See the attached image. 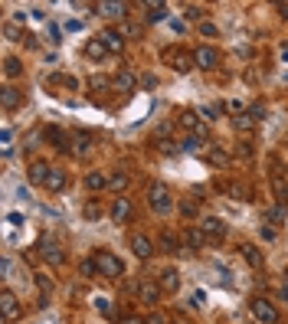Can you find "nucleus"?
<instances>
[{
  "instance_id": "f257e3e1",
  "label": "nucleus",
  "mask_w": 288,
  "mask_h": 324,
  "mask_svg": "<svg viewBox=\"0 0 288 324\" xmlns=\"http://www.w3.org/2000/svg\"><path fill=\"white\" fill-rule=\"evenodd\" d=\"M148 203H151V210H154L157 216H167V213L174 210V200H170V190L164 187V183H154V187L148 190Z\"/></svg>"
},
{
  "instance_id": "f03ea898",
  "label": "nucleus",
  "mask_w": 288,
  "mask_h": 324,
  "mask_svg": "<svg viewBox=\"0 0 288 324\" xmlns=\"http://www.w3.org/2000/svg\"><path fill=\"white\" fill-rule=\"evenodd\" d=\"M92 259H95V265H99V275H105V279H118V275L125 272V265H121V259L115 256V252L99 249Z\"/></svg>"
},
{
  "instance_id": "7ed1b4c3",
  "label": "nucleus",
  "mask_w": 288,
  "mask_h": 324,
  "mask_svg": "<svg viewBox=\"0 0 288 324\" xmlns=\"http://www.w3.org/2000/svg\"><path fill=\"white\" fill-rule=\"evenodd\" d=\"M249 314H252L259 324H278V311H275V308H272L265 298H252V301H249Z\"/></svg>"
},
{
  "instance_id": "20e7f679",
  "label": "nucleus",
  "mask_w": 288,
  "mask_h": 324,
  "mask_svg": "<svg viewBox=\"0 0 288 324\" xmlns=\"http://www.w3.org/2000/svg\"><path fill=\"white\" fill-rule=\"evenodd\" d=\"M39 256L50 262V265H63L66 262V252L59 249V243H53V239H39Z\"/></svg>"
},
{
  "instance_id": "39448f33",
  "label": "nucleus",
  "mask_w": 288,
  "mask_h": 324,
  "mask_svg": "<svg viewBox=\"0 0 288 324\" xmlns=\"http://www.w3.org/2000/svg\"><path fill=\"white\" fill-rule=\"evenodd\" d=\"M194 63L200 69H216L219 66V53L213 50V46H197V50H194Z\"/></svg>"
},
{
  "instance_id": "423d86ee",
  "label": "nucleus",
  "mask_w": 288,
  "mask_h": 324,
  "mask_svg": "<svg viewBox=\"0 0 288 324\" xmlns=\"http://www.w3.org/2000/svg\"><path fill=\"white\" fill-rule=\"evenodd\" d=\"M0 311H4L7 321L20 318V301H17V295H13L10 288H4V292H0Z\"/></svg>"
},
{
  "instance_id": "0eeeda50",
  "label": "nucleus",
  "mask_w": 288,
  "mask_h": 324,
  "mask_svg": "<svg viewBox=\"0 0 288 324\" xmlns=\"http://www.w3.org/2000/svg\"><path fill=\"white\" fill-rule=\"evenodd\" d=\"M161 292H164V288L154 285V282H141V285H138V301H141V305H151V308H154L157 301H161Z\"/></svg>"
},
{
  "instance_id": "6e6552de",
  "label": "nucleus",
  "mask_w": 288,
  "mask_h": 324,
  "mask_svg": "<svg viewBox=\"0 0 288 324\" xmlns=\"http://www.w3.org/2000/svg\"><path fill=\"white\" fill-rule=\"evenodd\" d=\"M183 243H187V249H207V233L200 226H190V229H183Z\"/></svg>"
},
{
  "instance_id": "1a4fd4ad",
  "label": "nucleus",
  "mask_w": 288,
  "mask_h": 324,
  "mask_svg": "<svg viewBox=\"0 0 288 324\" xmlns=\"http://www.w3.org/2000/svg\"><path fill=\"white\" fill-rule=\"evenodd\" d=\"M134 85H138V79H134V72H128V69H121V72L112 79L115 92H134Z\"/></svg>"
},
{
  "instance_id": "9d476101",
  "label": "nucleus",
  "mask_w": 288,
  "mask_h": 324,
  "mask_svg": "<svg viewBox=\"0 0 288 324\" xmlns=\"http://www.w3.org/2000/svg\"><path fill=\"white\" fill-rule=\"evenodd\" d=\"M180 125L187 128L190 134H197V137H203V131H207V125L200 121V115H197V112H183L180 115Z\"/></svg>"
},
{
  "instance_id": "9b49d317",
  "label": "nucleus",
  "mask_w": 288,
  "mask_h": 324,
  "mask_svg": "<svg viewBox=\"0 0 288 324\" xmlns=\"http://www.w3.org/2000/svg\"><path fill=\"white\" fill-rule=\"evenodd\" d=\"M200 229L207 233V236H213V239H223V236H226V223H223L219 216H207V219L200 223Z\"/></svg>"
},
{
  "instance_id": "f8f14e48",
  "label": "nucleus",
  "mask_w": 288,
  "mask_h": 324,
  "mask_svg": "<svg viewBox=\"0 0 288 324\" xmlns=\"http://www.w3.org/2000/svg\"><path fill=\"white\" fill-rule=\"evenodd\" d=\"M99 39L105 43V50H108V53H121V50H125V36H121L118 30H105Z\"/></svg>"
},
{
  "instance_id": "ddd939ff",
  "label": "nucleus",
  "mask_w": 288,
  "mask_h": 324,
  "mask_svg": "<svg viewBox=\"0 0 288 324\" xmlns=\"http://www.w3.org/2000/svg\"><path fill=\"white\" fill-rule=\"evenodd\" d=\"M167 59H170V69H177V72H190L197 66L190 53H167Z\"/></svg>"
},
{
  "instance_id": "4468645a",
  "label": "nucleus",
  "mask_w": 288,
  "mask_h": 324,
  "mask_svg": "<svg viewBox=\"0 0 288 324\" xmlns=\"http://www.w3.org/2000/svg\"><path fill=\"white\" fill-rule=\"evenodd\" d=\"M128 216H131V200L118 197V200H115V206H112V219H115V223H125Z\"/></svg>"
},
{
  "instance_id": "2eb2a0df",
  "label": "nucleus",
  "mask_w": 288,
  "mask_h": 324,
  "mask_svg": "<svg viewBox=\"0 0 288 324\" xmlns=\"http://www.w3.org/2000/svg\"><path fill=\"white\" fill-rule=\"evenodd\" d=\"M95 10L105 13V17H125L128 7H125V4H118V0H102V4H95Z\"/></svg>"
},
{
  "instance_id": "dca6fc26",
  "label": "nucleus",
  "mask_w": 288,
  "mask_h": 324,
  "mask_svg": "<svg viewBox=\"0 0 288 324\" xmlns=\"http://www.w3.org/2000/svg\"><path fill=\"white\" fill-rule=\"evenodd\" d=\"M131 249H134V256H138V259H151L154 246H151V239H148V236H141V233H138V236L131 239Z\"/></svg>"
},
{
  "instance_id": "f3484780",
  "label": "nucleus",
  "mask_w": 288,
  "mask_h": 324,
  "mask_svg": "<svg viewBox=\"0 0 288 324\" xmlns=\"http://www.w3.org/2000/svg\"><path fill=\"white\" fill-rule=\"evenodd\" d=\"M161 288L164 292H177V288H180V272H177V268H164L161 272Z\"/></svg>"
},
{
  "instance_id": "a211bd4d",
  "label": "nucleus",
  "mask_w": 288,
  "mask_h": 324,
  "mask_svg": "<svg viewBox=\"0 0 288 324\" xmlns=\"http://www.w3.org/2000/svg\"><path fill=\"white\" fill-rule=\"evenodd\" d=\"M272 194H275V200L282 206L288 203V180H285L282 174H272Z\"/></svg>"
},
{
  "instance_id": "6ab92c4d",
  "label": "nucleus",
  "mask_w": 288,
  "mask_h": 324,
  "mask_svg": "<svg viewBox=\"0 0 288 324\" xmlns=\"http://www.w3.org/2000/svg\"><path fill=\"white\" fill-rule=\"evenodd\" d=\"M0 102H4V108H7V112H13V108H20V102H23V95H20V92H17V88H13V85H7L4 92H0Z\"/></svg>"
},
{
  "instance_id": "aec40b11",
  "label": "nucleus",
  "mask_w": 288,
  "mask_h": 324,
  "mask_svg": "<svg viewBox=\"0 0 288 324\" xmlns=\"http://www.w3.org/2000/svg\"><path fill=\"white\" fill-rule=\"evenodd\" d=\"M46 190H50V194H59V190H66V170L53 167V170H50V180H46Z\"/></svg>"
},
{
  "instance_id": "412c9836",
  "label": "nucleus",
  "mask_w": 288,
  "mask_h": 324,
  "mask_svg": "<svg viewBox=\"0 0 288 324\" xmlns=\"http://www.w3.org/2000/svg\"><path fill=\"white\" fill-rule=\"evenodd\" d=\"M144 10H148V20H151V23L167 20V4H144Z\"/></svg>"
},
{
  "instance_id": "4be33fe9",
  "label": "nucleus",
  "mask_w": 288,
  "mask_h": 324,
  "mask_svg": "<svg viewBox=\"0 0 288 324\" xmlns=\"http://www.w3.org/2000/svg\"><path fill=\"white\" fill-rule=\"evenodd\" d=\"M50 170H53V167H46V164H33V167H30V180L39 183V187H46V180H50Z\"/></svg>"
},
{
  "instance_id": "5701e85b",
  "label": "nucleus",
  "mask_w": 288,
  "mask_h": 324,
  "mask_svg": "<svg viewBox=\"0 0 288 324\" xmlns=\"http://www.w3.org/2000/svg\"><path fill=\"white\" fill-rule=\"evenodd\" d=\"M207 148V141H203V137H197V134H187L180 141V151H187V154H197V151H203Z\"/></svg>"
},
{
  "instance_id": "b1692460",
  "label": "nucleus",
  "mask_w": 288,
  "mask_h": 324,
  "mask_svg": "<svg viewBox=\"0 0 288 324\" xmlns=\"http://www.w3.org/2000/svg\"><path fill=\"white\" fill-rule=\"evenodd\" d=\"M85 187L99 194V190H105V187H108V177H105V174H99V170H92V174L85 177Z\"/></svg>"
},
{
  "instance_id": "393cba45",
  "label": "nucleus",
  "mask_w": 288,
  "mask_h": 324,
  "mask_svg": "<svg viewBox=\"0 0 288 324\" xmlns=\"http://www.w3.org/2000/svg\"><path fill=\"white\" fill-rule=\"evenodd\" d=\"M232 128H236L239 134H249V131L256 128V121L249 118V112H243V115H236V118H232Z\"/></svg>"
},
{
  "instance_id": "a878e982",
  "label": "nucleus",
  "mask_w": 288,
  "mask_h": 324,
  "mask_svg": "<svg viewBox=\"0 0 288 324\" xmlns=\"http://www.w3.org/2000/svg\"><path fill=\"white\" fill-rule=\"evenodd\" d=\"M20 72H23V63H20L17 56H7L4 59V75H7V79H17Z\"/></svg>"
},
{
  "instance_id": "bb28decb",
  "label": "nucleus",
  "mask_w": 288,
  "mask_h": 324,
  "mask_svg": "<svg viewBox=\"0 0 288 324\" xmlns=\"http://www.w3.org/2000/svg\"><path fill=\"white\" fill-rule=\"evenodd\" d=\"M85 53H88V59H102L108 50H105V43L95 36V39H88V43H85Z\"/></svg>"
},
{
  "instance_id": "cd10ccee",
  "label": "nucleus",
  "mask_w": 288,
  "mask_h": 324,
  "mask_svg": "<svg viewBox=\"0 0 288 324\" xmlns=\"http://www.w3.org/2000/svg\"><path fill=\"white\" fill-rule=\"evenodd\" d=\"M161 249L164 252H180V239L174 233H161Z\"/></svg>"
},
{
  "instance_id": "c85d7f7f",
  "label": "nucleus",
  "mask_w": 288,
  "mask_h": 324,
  "mask_svg": "<svg viewBox=\"0 0 288 324\" xmlns=\"http://www.w3.org/2000/svg\"><path fill=\"white\" fill-rule=\"evenodd\" d=\"M239 252H243V259L249 262V265H256V268L262 265V252H259L256 246H243V249H239Z\"/></svg>"
},
{
  "instance_id": "c756f323",
  "label": "nucleus",
  "mask_w": 288,
  "mask_h": 324,
  "mask_svg": "<svg viewBox=\"0 0 288 324\" xmlns=\"http://www.w3.org/2000/svg\"><path fill=\"white\" fill-rule=\"evenodd\" d=\"M46 137H50V141H56V148L59 151H69V144H66V134L59 128H46Z\"/></svg>"
},
{
  "instance_id": "7c9ffc66",
  "label": "nucleus",
  "mask_w": 288,
  "mask_h": 324,
  "mask_svg": "<svg viewBox=\"0 0 288 324\" xmlns=\"http://www.w3.org/2000/svg\"><path fill=\"white\" fill-rule=\"evenodd\" d=\"M207 161L213 164V167H226V164H229V157L223 154V151H216V148H210L207 151Z\"/></svg>"
},
{
  "instance_id": "2f4dec72",
  "label": "nucleus",
  "mask_w": 288,
  "mask_h": 324,
  "mask_svg": "<svg viewBox=\"0 0 288 324\" xmlns=\"http://www.w3.org/2000/svg\"><path fill=\"white\" fill-rule=\"evenodd\" d=\"M265 219H269V223H275V226H278V223H282V219H285V206H282V203H278V206H272V210L265 213Z\"/></svg>"
},
{
  "instance_id": "473e14b6",
  "label": "nucleus",
  "mask_w": 288,
  "mask_h": 324,
  "mask_svg": "<svg viewBox=\"0 0 288 324\" xmlns=\"http://www.w3.org/2000/svg\"><path fill=\"white\" fill-rule=\"evenodd\" d=\"M108 187H112V190H125V187H128V177L118 170V174H112V177H108Z\"/></svg>"
},
{
  "instance_id": "72a5a7b5",
  "label": "nucleus",
  "mask_w": 288,
  "mask_h": 324,
  "mask_svg": "<svg viewBox=\"0 0 288 324\" xmlns=\"http://www.w3.org/2000/svg\"><path fill=\"white\" fill-rule=\"evenodd\" d=\"M79 272L85 275V279H95V275H99V265H95V259H85V262L79 265Z\"/></svg>"
},
{
  "instance_id": "f704fd0d",
  "label": "nucleus",
  "mask_w": 288,
  "mask_h": 324,
  "mask_svg": "<svg viewBox=\"0 0 288 324\" xmlns=\"http://www.w3.org/2000/svg\"><path fill=\"white\" fill-rule=\"evenodd\" d=\"M72 141H75V154H85V151H88V134H85V131H79Z\"/></svg>"
},
{
  "instance_id": "c9c22d12",
  "label": "nucleus",
  "mask_w": 288,
  "mask_h": 324,
  "mask_svg": "<svg viewBox=\"0 0 288 324\" xmlns=\"http://www.w3.org/2000/svg\"><path fill=\"white\" fill-rule=\"evenodd\" d=\"M99 216H102V203H99V200L85 203V219H99Z\"/></svg>"
},
{
  "instance_id": "e433bc0d",
  "label": "nucleus",
  "mask_w": 288,
  "mask_h": 324,
  "mask_svg": "<svg viewBox=\"0 0 288 324\" xmlns=\"http://www.w3.org/2000/svg\"><path fill=\"white\" fill-rule=\"evenodd\" d=\"M216 33H219V30H216V23H210V20H203V23H200V36H203V39H207V36L213 39Z\"/></svg>"
},
{
  "instance_id": "4c0bfd02",
  "label": "nucleus",
  "mask_w": 288,
  "mask_h": 324,
  "mask_svg": "<svg viewBox=\"0 0 288 324\" xmlns=\"http://www.w3.org/2000/svg\"><path fill=\"white\" fill-rule=\"evenodd\" d=\"M95 311H102V314H112V301H108L105 295H99V298H95Z\"/></svg>"
},
{
  "instance_id": "58836bf2",
  "label": "nucleus",
  "mask_w": 288,
  "mask_h": 324,
  "mask_svg": "<svg viewBox=\"0 0 288 324\" xmlns=\"http://www.w3.org/2000/svg\"><path fill=\"white\" fill-rule=\"evenodd\" d=\"M141 88H148V92H154V88H157V75H154V72L141 75Z\"/></svg>"
},
{
  "instance_id": "ea45409f",
  "label": "nucleus",
  "mask_w": 288,
  "mask_h": 324,
  "mask_svg": "<svg viewBox=\"0 0 288 324\" xmlns=\"http://www.w3.org/2000/svg\"><path fill=\"white\" fill-rule=\"evenodd\" d=\"M187 20H200V23H203V7L200 4H190L187 7Z\"/></svg>"
},
{
  "instance_id": "a19ab883",
  "label": "nucleus",
  "mask_w": 288,
  "mask_h": 324,
  "mask_svg": "<svg viewBox=\"0 0 288 324\" xmlns=\"http://www.w3.org/2000/svg\"><path fill=\"white\" fill-rule=\"evenodd\" d=\"M180 213L183 216H197V203L194 200H180Z\"/></svg>"
},
{
  "instance_id": "79ce46f5",
  "label": "nucleus",
  "mask_w": 288,
  "mask_h": 324,
  "mask_svg": "<svg viewBox=\"0 0 288 324\" xmlns=\"http://www.w3.org/2000/svg\"><path fill=\"white\" fill-rule=\"evenodd\" d=\"M157 148H161L164 154H177V151H180V148H177L174 141H157Z\"/></svg>"
},
{
  "instance_id": "37998d69",
  "label": "nucleus",
  "mask_w": 288,
  "mask_h": 324,
  "mask_svg": "<svg viewBox=\"0 0 288 324\" xmlns=\"http://www.w3.org/2000/svg\"><path fill=\"white\" fill-rule=\"evenodd\" d=\"M262 115H265L262 105H252V108H249V118H252V121H262Z\"/></svg>"
},
{
  "instance_id": "c03bdc74",
  "label": "nucleus",
  "mask_w": 288,
  "mask_h": 324,
  "mask_svg": "<svg viewBox=\"0 0 288 324\" xmlns=\"http://www.w3.org/2000/svg\"><path fill=\"white\" fill-rule=\"evenodd\" d=\"M36 285H39V292H43V295H46V292H53V282H46L43 275H36Z\"/></svg>"
},
{
  "instance_id": "a18cd8bd",
  "label": "nucleus",
  "mask_w": 288,
  "mask_h": 324,
  "mask_svg": "<svg viewBox=\"0 0 288 324\" xmlns=\"http://www.w3.org/2000/svg\"><path fill=\"white\" fill-rule=\"evenodd\" d=\"M4 36H7V39H17V36H20V30H17L13 23H7V26H4Z\"/></svg>"
},
{
  "instance_id": "49530a36",
  "label": "nucleus",
  "mask_w": 288,
  "mask_h": 324,
  "mask_svg": "<svg viewBox=\"0 0 288 324\" xmlns=\"http://www.w3.org/2000/svg\"><path fill=\"white\" fill-rule=\"evenodd\" d=\"M144 324H167V318H164V314H161V311H154V314H151V318H148V321H144Z\"/></svg>"
},
{
  "instance_id": "de8ad7c7",
  "label": "nucleus",
  "mask_w": 288,
  "mask_h": 324,
  "mask_svg": "<svg viewBox=\"0 0 288 324\" xmlns=\"http://www.w3.org/2000/svg\"><path fill=\"white\" fill-rule=\"evenodd\" d=\"M213 115H216V108H200V118H207V121H210Z\"/></svg>"
},
{
  "instance_id": "09e8293b",
  "label": "nucleus",
  "mask_w": 288,
  "mask_h": 324,
  "mask_svg": "<svg viewBox=\"0 0 288 324\" xmlns=\"http://www.w3.org/2000/svg\"><path fill=\"white\" fill-rule=\"evenodd\" d=\"M278 17H282V20H288V4H278Z\"/></svg>"
},
{
  "instance_id": "8fccbe9b",
  "label": "nucleus",
  "mask_w": 288,
  "mask_h": 324,
  "mask_svg": "<svg viewBox=\"0 0 288 324\" xmlns=\"http://www.w3.org/2000/svg\"><path fill=\"white\" fill-rule=\"evenodd\" d=\"M121 324H144V321H141V318H125Z\"/></svg>"
},
{
  "instance_id": "3c124183",
  "label": "nucleus",
  "mask_w": 288,
  "mask_h": 324,
  "mask_svg": "<svg viewBox=\"0 0 288 324\" xmlns=\"http://www.w3.org/2000/svg\"><path fill=\"white\" fill-rule=\"evenodd\" d=\"M282 288H288V272H285V275H282Z\"/></svg>"
},
{
  "instance_id": "603ef678",
  "label": "nucleus",
  "mask_w": 288,
  "mask_h": 324,
  "mask_svg": "<svg viewBox=\"0 0 288 324\" xmlns=\"http://www.w3.org/2000/svg\"><path fill=\"white\" fill-rule=\"evenodd\" d=\"M174 324H190V321H174Z\"/></svg>"
}]
</instances>
